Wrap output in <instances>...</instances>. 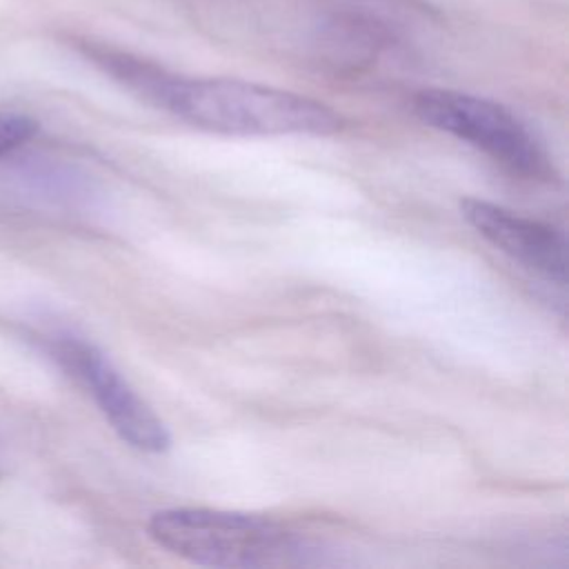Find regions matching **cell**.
<instances>
[{"mask_svg":"<svg viewBox=\"0 0 569 569\" xmlns=\"http://www.w3.org/2000/svg\"><path fill=\"white\" fill-rule=\"evenodd\" d=\"M147 533L158 547L200 567H293L305 565L311 553L298 531L271 518L204 507L156 511Z\"/></svg>","mask_w":569,"mask_h":569,"instance_id":"7a4b0ae2","label":"cell"},{"mask_svg":"<svg viewBox=\"0 0 569 569\" xmlns=\"http://www.w3.org/2000/svg\"><path fill=\"white\" fill-rule=\"evenodd\" d=\"M38 131V122L22 113H0V156L20 147Z\"/></svg>","mask_w":569,"mask_h":569,"instance_id":"8992f818","label":"cell"},{"mask_svg":"<svg viewBox=\"0 0 569 569\" xmlns=\"http://www.w3.org/2000/svg\"><path fill=\"white\" fill-rule=\"evenodd\" d=\"M98 67L149 104L213 133L331 136L345 124L329 104L269 84L180 76L113 49L100 51Z\"/></svg>","mask_w":569,"mask_h":569,"instance_id":"6da1fadb","label":"cell"},{"mask_svg":"<svg viewBox=\"0 0 569 569\" xmlns=\"http://www.w3.org/2000/svg\"><path fill=\"white\" fill-rule=\"evenodd\" d=\"M460 213L498 251L565 287L567 238L558 227L480 198H465Z\"/></svg>","mask_w":569,"mask_h":569,"instance_id":"5b68a950","label":"cell"},{"mask_svg":"<svg viewBox=\"0 0 569 569\" xmlns=\"http://www.w3.org/2000/svg\"><path fill=\"white\" fill-rule=\"evenodd\" d=\"M413 113L531 180H549L553 164L529 127L505 104L453 89H425L413 98Z\"/></svg>","mask_w":569,"mask_h":569,"instance_id":"3957f363","label":"cell"},{"mask_svg":"<svg viewBox=\"0 0 569 569\" xmlns=\"http://www.w3.org/2000/svg\"><path fill=\"white\" fill-rule=\"evenodd\" d=\"M56 358L89 389L111 429L133 449L162 453L171 445L169 429L111 360L84 340H62Z\"/></svg>","mask_w":569,"mask_h":569,"instance_id":"277c9868","label":"cell"}]
</instances>
